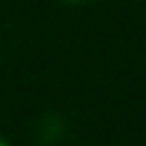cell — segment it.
<instances>
[{
	"mask_svg": "<svg viewBox=\"0 0 146 146\" xmlns=\"http://www.w3.org/2000/svg\"><path fill=\"white\" fill-rule=\"evenodd\" d=\"M68 2H96V0H68Z\"/></svg>",
	"mask_w": 146,
	"mask_h": 146,
	"instance_id": "obj_1",
	"label": "cell"
},
{
	"mask_svg": "<svg viewBox=\"0 0 146 146\" xmlns=\"http://www.w3.org/2000/svg\"><path fill=\"white\" fill-rule=\"evenodd\" d=\"M0 146H7V141H5V139H2V137H0Z\"/></svg>",
	"mask_w": 146,
	"mask_h": 146,
	"instance_id": "obj_2",
	"label": "cell"
}]
</instances>
